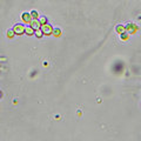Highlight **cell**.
I'll use <instances>...</instances> for the list:
<instances>
[{
  "mask_svg": "<svg viewBox=\"0 0 141 141\" xmlns=\"http://www.w3.org/2000/svg\"><path fill=\"white\" fill-rule=\"evenodd\" d=\"M41 31H42L44 34H47V35L53 33V28L49 24H44V25H41Z\"/></svg>",
  "mask_w": 141,
  "mask_h": 141,
  "instance_id": "obj_1",
  "label": "cell"
},
{
  "mask_svg": "<svg viewBox=\"0 0 141 141\" xmlns=\"http://www.w3.org/2000/svg\"><path fill=\"white\" fill-rule=\"evenodd\" d=\"M25 28L26 27L22 26V25H15L14 28H13V31H14L15 34H22V33H25Z\"/></svg>",
  "mask_w": 141,
  "mask_h": 141,
  "instance_id": "obj_2",
  "label": "cell"
},
{
  "mask_svg": "<svg viewBox=\"0 0 141 141\" xmlns=\"http://www.w3.org/2000/svg\"><path fill=\"white\" fill-rule=\"evenodd\" d=\"M31 27H32L34 31H36V29H40V27H41V24H40V21L36 19V20H33V21L31 22Z\"/></svg>",
  "mask_w": 141,
  "mask_h": 141,
  "instance_id": "obj_3",
  "label": "cell"
},
{
  "mask_svg": "<svg viewBox=\"0 0 141 141\" xmlns=\"http://www.w3.org/2000/svg\"><path fill=\"white\" fill-rule=\"evenodd\" d=\"M32 15L31 14H28V13H24L22 14V20L25 21V22H27V24H31L32 22Z\"/></svg>",
  "mask_w": 141,
  "mask_h": 141,
  "instance_id": "obj_4",
  "label": "cell"
},
{
  "mask_svg": "<svg viewBox=\"0 0 141 141\" xmlns=\"http://www.w3.org/2000/svg\"><path fill=\"white\" fill-rule=\"evenodd\" d=\"M34 29H33V28H32V27L29 26V27H26V28H25V33H26L27 35H32V34H34Z\"/></svg>",
  "mask_w": 141,
  "mask_h": 141,
  "instance_id": "obj_5",
  "label": "cell"
},
{
  "mask_svg": "<svg viewBox=\"0 0 141 141\" xmlns=\"http://www.w3.org/2000/svg\"><path fill=\"white\" fill-rule=\"evenodd\" d=\"M34 34L36 35L38 38H41V36L44 35V33H42V31H41V29H36V31L34 32Z\"/></svg>",
  "mask_w": 141,
  "mask_h": 141,
  "instance_id": "obj_6",
  "label": "cell"
},
{
  "mask_svg": "<svg viewBox=\"0 0 141 141\" xmlns=\"http://www.w3.org/2000/svg\"><path fill=\"white\" fill-rule=\"evenodd\" d=\"M31 15H32V18H33L34 20H36V19H38V17H39V14H38V12H35V11H33V12H31Z\"/></svg>",
  "mask_w": 141,
  "mask_h": 141,
  "instance_id": "obj_7",
  "label": "cell"
},
{
  "mask_svg": "<svg viewBox=\"0 0 141 141\" xmlns=\"http://www.w3.org/2000/svg\"><path fill=\"white\" fill-rule=\"evenodd\" d=\"M14 34H15L14 31H8V32H7V36H8V38H13Z\"/></svg>",
  "mask_w": 141,
  "mask_h": 141,
  "instance_id": "obj_8",
  "label": "cell"
},
{
  "mask_svg": "<svg viewBox=\"0 0 141 141\" xmlns=\"http://www.w3.org/2000/svg\"><path fill=\"white\" fill-rule=\"evenodd\" d=\"M39 21H40V24H41V25H44V24H46V22H47L46 18H40V20H39Z\"/></svg>",
  "mask_w": 141,
  "mask_h": 141,
  "instance_id": "obj_9",
  "label": "cell"
},
{
  "mask_svg": "<svg viewBox=\"0 0 141 141\" xmlns=\"http://www.w3.org/2000/svg\"><path fill=\"white\" fill-rule=\"evenodd\" d=\"M116 29H118V32H120V33H121V32H123V29H125V28H123L122 26H118L116 27Z\"/></svg>",
  "mask_w": 141,
  "mask_h": 141,
  "instance_id": "obj_10",
  "label": "cell"
},
{
  "mask_svg": "<svg viewBox=\"0 0 141 141\" xmlns=\"http://www.w3.org/2000/svg\"><path fill=\"white\" fill-rule=\"evenodd\" d=\"M54 34L55 35H60V29H55V31H54Z\"/></svg>",
  "mask_w": 141,
  "mask_h": 141,
  "instance_id": "obj_11",
  "label": "cell"
},
{
  "mask_svg": "<svg viewBox=\"0 0 141 141\" xmlns=\"http://www.w3.org/2000/svg\"><path fill=\"white\" fill-rule=\"evenodd\" d=\"M0 95H1V94H0Z\"/></svg>",
  "mask_w": 141,
  "mask_h": 141,
  "instance_id": "obj_12",
  "label": "cell"
}]
</instances>
